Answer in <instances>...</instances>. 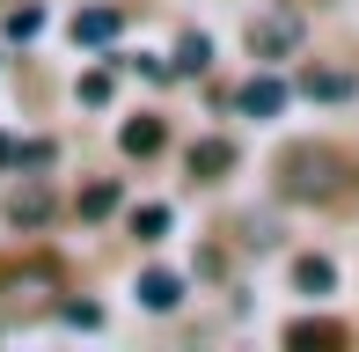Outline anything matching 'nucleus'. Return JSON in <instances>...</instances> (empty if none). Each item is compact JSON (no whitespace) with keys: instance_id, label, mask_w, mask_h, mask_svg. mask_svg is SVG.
<instances>
[{"instance_id":"obj_8","label":"nucleus","mask_w":359,"mask_h":352,"mask_svg":"<svg viewBox=\"0 0 359 352\" xmlns=\"http://www.w3.org/2000/svg\"><path fill=\"white\" fill-rule=\"evenodd\" d=\"M227 162H235V147H227V140H198V147H191V169H198V176H220Z\"/></svg>"},{"instance_id":"obj_11","label":"nucleus","mask_w":359,"mask_h":352,"mask_svg":"<svg viewBox=\"0 0 359 352\" xmlns=\"http://www.w3.org/2000/svg\"><path fill=\"white\" fill-rule=\"evenodd\" d=\"M81 213H88V220L118 213V184H88V191H81Z\"/></svg>"},{"instance_id":"obj_3","label":"nucleus","mask_w":359,"mask_h":352,"mask_svg":"<svg viewBox=\"0 0 359 352\" xmlns=\"http://www.w3.org/2000/svg\"><path fill=\"white\" fill-rule=\"evenodd\" d=\"M8 220H15V228H37V220H52V191H44V184H22V191L8 198Z\"/></svg>"},{"instance_id":"obj_10","label":"nucleus","mask_w":359,"mask_h":352,"mask_svg":"<svg viewBox=\"0 0 359 352\" xmlns=\"http://www.w3.org/2000/svg\"><path fill=\"white\" fill-rule=\"evenodd\" d=\"M293 279H301V294H330V286H337V271L323 264V257H301V264H293Z\"/></svg>"},{"instance_id":"obj_4","label":"nucleus","mask_w":359,"mask_h":352,"mask_svg":"<svg viewBox=\"0 0 359 352\" xmlns=\"http://www.w3.org/2000/svg\"><path fill=\"white\" fill-rule=\"evenodd\" d=\"M235 103L250 110V118H279V110H286V81H250Z\"/></svg>"},{"instance_id":"obj_14","label":"nucleus","mask_w":359,"mask_h":352,"mask_svg":"<svg viewBox=\"0 0 359 352\" xmlns=\"http://www.w3.org/2000/svg\"><path fill=\"white\" fill-rule=\"evenodd\" d=\"M176 67H184V74H198V67H205V37H184V59H176Z\"/></svg>"},{"instance_id":"obj_5","label":"nucleus","mask_w":359,"mask_h":352,"mask_svg":"<svg viewBox=\"0 0 359 352\" xmlns=\"http://www.w3.org/2000/svg\"><path fill=\"white\" fill-rule=\"evenodd\" d=\"M110 37H118V15L110 8H81L74 15V44H110Z\"/></svg>"},{"instance_id":"obj_13","label":"nucleus","mask_w":359,"mask_h":352,"mask_svg":"<svg viewBox=\"0 0 359 352\" xmlns=\"http://www.w3.org/2000/svg\"><path fill=\"white\" fill-rule=\"evenodd\" d=\"M81 103H110V74H88V81H81Z\"/></svg>"},{"instance_id":"obj_12","label":"nucleus","mask_w":359,"mask_h":352,"mask_svg":"<svg viewBox=\"0 0 359 352\" xmlns=\"http://www.w3.org/2000/svg\"><path fill=\"white\" fill-rule=\"evenodd\" d=\"M308 95H323V103H345V95H352V74H316V81H308Z\"/></svg>"},{"instance_id":"obj_2","label":"nucleus","mask_w":359,"mask_h":352,"mask_svg":"<svg viewBox=\"0 0 359 352\" xmlns=\"http://www.w3.org/2000/svg\"><path fill=\"white\" fill-rule=\"evenodd\" d=\"M301 15H293V8H271V15H257V22H250V52L257 59H286V52H301Z\"/></svg>"},{"instance_id":"obj_9","label":"nucleus","mask_w":359,"mask_h":352,"mask_svg":"<svg viewBox=\"0 0 359 352\" xmlns=\"http://www.w3.org/2000/svg\"><path fill=\"white\" fill-rule=\"evenodd\" d=\"M169 228H176V220H169V205H140V213H133V235H140V243H161Z\"/></svg>"},{"instance_id":"obj_6","label":"nucleus","mask_w":359,"mask_h":352,"mask_svg":"<svg viewBox=\"0 0 359 352\" xmlns=\"http://www.w3.org/2000/svg\"><path fill=\"white\" fill-rule=\"evenodd\" d=\"M140 301H147V309H176V301H184V279H176V271H147Z\"/></svg>"},{"instance_id":"obj_7","label":"nucleus","mask_w":359,"mask_h":352,"mask_svg":"<svg viewBox=\"0 0 359 352\" xmlns=\"http://www.w3.org/2000/svg\"><path fill=\"white\" fill-rule=\"evenodd\" d=\"M118 147H125V154H154V147H161V118H133V125L118 133Z\"/></svg>"},{"instance_id":"obj_1","label":"nucleus","mask_w":359,"mask_h":352,"mask_svg":"<svg viewBox=\"0 0 359 352\" xmlns=\"http://www.w3.org/2000/svg\"><path fill=\"white\" fill-rule=\"evenodd\" d=\"M330 154L323 147H293L286 162H279V184H286V198H323V191H330Z\"/></svg>"}]
</instances>
